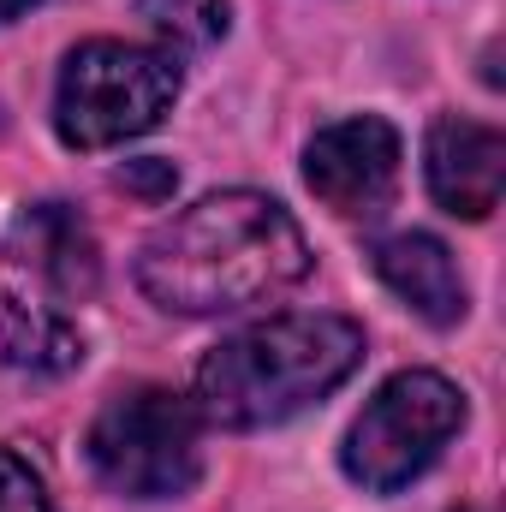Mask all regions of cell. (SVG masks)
<instances>
[{
    "mask_svg": "<svg viewBox=\"0 0 506 512\" xmlns=\"http://www.w3.org/2000/svg\"><path fill=\"white\" fill-rule=\"evenodd\" d=\"M6 256L18 268H30L36 280H48L66 304L90 298L102 286V251L96 233L78 209L66 203H30L12 227H6Z\"/></svg>",
    "mask_w": 506,
    "mask_h": 512,
    "instance_id": "cell-8",
    "label": "cell"
},
{
    "mask_svg": "<svg viewBox=\"0 0 506 512\" xmlns=\"http://www.w3.org/2000/svg\"><path fill=\"white\" fill-rule=\"evenodd\" d=\"M364 364V328L328 310H298V316H268L256 328H239L221 340L203 364L191 405L209 429L245 435L274 429L316 399H328L340 382H352Z\"/></svg>",
    "mask_w": 506,
    "mask_h": 512,
    "instance_id": "cell-2",
    "label": "cell"
},
{
    "mask_svg": "<svg viewBox=\"0 0 506 512\" xmlns=\"http://www.w3.org/2000/svg\"><path fill=\"white\" fill-rule=\"evenodd\" d=\"M120 185H126L131 197H143V203H161V197H173L179 167L161 161V155H149V161H126V167H120Z\"/></svg>",
    "mask_w": 506,
    "mask_h": 512,
    "instance_id": "cell-13",
    "label": "cell"
},
{
    "mask_svg": "<svg viewBox=\"0 0 506 512\" xmlns=\"http://www.w3.org/2000/svg\"><path fill=\"white\" fill-rule=\"evenodd\" d=\"M423 179L429 197L459 221H489L506 191V137L483 120H435L423 137Z\"/></svg>",
    "mask_w": 506,
    "mask_h": 512,
    "instance_id": "cell-7",
    "label": "cell"
},
{
    "mask_svg": "<svg viewBox=\"0 0 506 512\" xmlns=\"http://www.w3.org/2000/svg\"><path fill=\"white\" fill-rule=\"evenodd\" d=\"M90 471L126 501H173L203 477V417L173 387H126L90 423Z\"/></svg>",
    "mask_w": 506,
    "mask_h": 512,
    "instance_id": "cell-4",
    "label": "cell"
},
{
    "mask_svg": "<svg viewBox=\"0 0 506 512\" xmlns=\"http://www.w3.org/2000/svg\"><path fill=\"white\" fill-rule=\"evenodd\" d=\"M173 102H179V60L167 48L96 36L78 42L60 66L54 131L66 149H114L126 137L155 131Z\"/></svg>",
    "mask_w": 506,
    "mask_h": 512,
    "instance_id": "cell-3",
    "label": "cell"
},
{
    "mask_svg": "<svg viewBox=\"0 0 506 512\" xmlns=\"http://www.w3.org/2000/svg\"><path fill=\"white\" fill-rule=\"evenodd\" d=\"M137 18L167 42V48H215L233 24L227 0H137Z\"/></svg>",
    "mask_w": 506,
    "mask_h": 512,
    "instance_id": "cell-11",
    "label": "cell"
},
{
    "mask_svg": "<svg viewBox=\"0 0 506 512\" xmlns=\"http://www.w3.org/2000/svg\"><path fill=\"white\" fill-rule=\"evenodd\" d=\"M370 268H376V280L405 310H417L435 328H453L465 316V304H471L459 262H453V251L435 233H393V239H381L370 251Z\"/></svg>",
    "mask_w": 506,
    "mask_h": 512,
    "instance_id": "cell-9",
    "label": "cell"
},
{
    "mask_svg": "<svg viewBox=\"0 0 506 512\" xmlns=\"http://www.w3.org/2000/svg\"><path fill=\"white\" fill-rule=\"evenodd\" d=\"M0 512H54L42 477L18 453H6V447H0Z\"/></svg>",
    "mask_w": 506,
    "mask_h": 512,
    "instance_id": "cell-12",
    "label": "cell"
},
{
    "mask_svg": "<svg viewBox=\"0 0 506 512\" xmlns=\"http://www.w3.org/2000/svg\"><path fill=\"white\" fill-rule=\"evenodd\" d=\"M0 364L18 376H66L84 364V334L54 310L0 292Z\"/></svg>",
    "mask_w": 506,
    "mask_h": 512,
    "instance_id": "cell-10",
    "label": "cell"
},
{
    "mask_svg": "<svg viewBox=\"0 0 506 512\" xmlns=\"http://www.w3.org/2000/svg\"><path fill=\"white\" fill-rule=\"evenodd\" d=\"M310 274L304 227L262 191H215L179 209L137 251V286L167 316H227Z\"/></svg>",
    "mask_w": 506,
    "mask_h": 512,
    "instance_id": "cell-1",
    "label": "cell"
},
{
    "mask_svg": "<svg viewBox=\"0 0 506 512\" xmlns=\"http://www.w3.org/2000/svg\"><path fill=\"white\" fill-rule=\"evenodd\" d=\"M399 131L387 126L381 114H352V120H334L310 137L304 149V185L334 209V215H352V221H370L393 203L399 191Z\"/></svg>",
    "mask_w": 506,
    "mask_h": 512,
    "instance_id": "cell-6",
    "label": "cell"
},
{
    "mask_svg": "<svg viewBox=\"0 0 506 512\" xmlns=\"http://www.w3.org/2000/svg\"><path fill=\"white\" fill-rule=\"evenodd\" d=\"M459 429H465V393L459 387L435 370H399L370 393V405L346 429L340 465L358 489L399 495L405 483H417L441 459V447Z\"/></svg>",
    "mask_w": 506,
    "mask_h": 512,
    "instance_id": "cell-5",
    "label": "cell"
},
{
    "mask_svg": "<svg viewBox=\"0 0 506 512\" xmlns=\"http://www.w3.org/2000/svg\"><path fill=\"white\" fill-rule=\"evenodd\" d=\"M30 6H36V0H0V24H12V18L30 12Z\"/></svg>",
    "mask_w": 506,
    "mask_h": 512,
    "instance_id": "cell-14",
    "label": "cell"
}]
</instances>
